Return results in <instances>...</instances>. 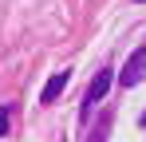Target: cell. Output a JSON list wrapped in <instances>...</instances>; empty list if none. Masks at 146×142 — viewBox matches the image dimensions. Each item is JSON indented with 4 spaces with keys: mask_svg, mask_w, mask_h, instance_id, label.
I'll use <instances>...</instances> for the list:
<instances>
[{
    "mask_svg": "<svg viewBox=\"0 0 146 142\" xmlns=\"http://www.w3.org/2000/svg\"><path fill=\"white\" fill-rule=\"evenodd\" d=\"M111 83H115V71H111V67H103L95 79H91V91H87V99H83V111H91L99 99L107 95V87H111Z\"/></svg>",
    "mask_w": 146,
    "mask_h": 142,
    "instance_id": "7a4b0ae2",
    "label": "cell"
},
{
    "mask_svg": "<svg viewBox=\"0 0 146 142\" xmlns=\"http://www.w3.org/2000/svg\"><path fill=\"white\" fill-rule=\"evenodd\" d=\"M63 87H67V71H59V75H51V83L44 87V95H40V99H44V103H55V99L63 95Z\"/></svg>",
    "mask_w": 146,
    "mask_h": 142,
    "instance_id": "3957f363",
    "label": "cell"
},
{
    "mask_svg": "<svg viewBox=\"0 0 146 142\" xmlns=\"http://www.w3.org/2000/svg\"><path fill=\"white\" fill-rule=\"evenodd\" d=\"M8 115H12V111H8V107H0V134H8V122H12Z\"/></svg>",
    "mask_w": 146,
    "mask_h": 142,
    "instance_id": "277c9868",
    "label": "cell"
},
{
    "mask_svg": "<svg viewBox=\"0 0 146 142\" xmlns=\"http://www.w3.org/2000/svg\"><path fill=\"white\" fill-rule=\"evenodd\" d=\"M146 75V47H138L130 59H126V67H122V75H119V83L122 87H134L138 79Z\"/></svg>",
    "mask_w": 146,
    "mask_h": 142,
    "instance_id": "6da1fadb",
    "label": "cell"
},
{
    "mask_svg": "<svg viewBox=\"0 0 146 142\" xmlns=\"http://www.w3.org/2000/svg\"><path fill=\"white\" fill-rule=\"evenodd\" d=\"M103 134H107V126H99L95 134H91V142H103Z\"/></svg>",
    "mask_w": 146,
    "mask_h": 142,
    "instance_id": "5b68a950",
    "label": "cell"
}]
</instances>
